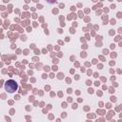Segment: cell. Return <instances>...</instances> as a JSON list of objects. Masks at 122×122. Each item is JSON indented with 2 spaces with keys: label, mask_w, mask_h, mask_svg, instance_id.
<instances>
[{
  "label": "cell",
  "mask_w": 122,
  "mask_h": 122,
  "mask_svg": "<svg viewBox=\"0 0 122 122\" xmlns=\"http://www.w3.org/2000/svg\"><path fill=\"white\" fill-rule=\"evenodd\" d=\"M47 2H48V3H50V4H52V3H55V2H56V0H47Z\"/></svg>",
  "instance_id": "7a4b0ae2"
},
{
  "label": "cell",
  "mask_w": 122,
  "mask_h": 122,
  "mask_svg": "<svg viewBox=\"0 0 122 122\" xmlns=\"http://www.w3.org/2000/svg\"><path fill=\"white\" fill-rule=\"evenodd\" d=\"M17 89H18V85L14 80L10 79V80H7L5 82V90L8 92H10V93L14 92L17 91Z\"/></svg>",
  "instance_id": "6da1fadb"
}]
</instances>
